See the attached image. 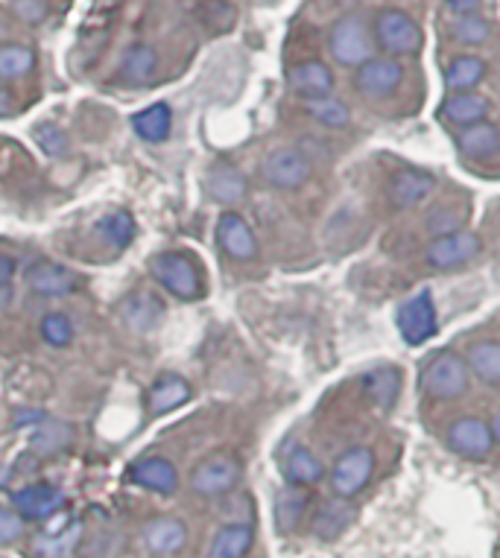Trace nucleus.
Returning <instances> with one entry per match:
<instances>
[{"label": "nucleus", "mask_w": 500, "mask_h": 558, "mask_svg": "<svg viewBox=\"0 0 500 558\" xmlns=\"http://www.w3.org/2000/svg\"><path fill=\"white\" fill-rule=\"evenodd\" d=\"M144 544L155 556H176L185 544H188V526L179 518H153L144 526Z\"/></svg>", "instance_id": "obj_15"}, {"label": "nucleus", "mask_w": 500, "mask_h": 558, "mask_svg": "<svg viewBox=\"0 0 500 558\" xmlns=\"http://www.w3.org/2000/svg\"><path fill=\"white\" fill-rule=\"evenodd\" d=\"M480 3H483V0H445V6H448L457 18H462V15H474V12L480 9Z\"/></svg>", "instance_id": "obj_45"}, {"label": "nucleus", "mask_w": 500, "mask_h": 558, "mask_svg": "<svg viewBox=\"0 0 500 558\" xmlns=\"http://www.w3.org/2000/svg\"><path fill=\"white\" fill-rule=\"evenodd\" d=\"M404 82V65L392 56H375L369 59L366 65L357 68V76H354V85L360 94L372 97V100H381V97H389L401 88Z\"/></svg>", "instance_id": "obj_11"}, {"label": "nucleus", "mask_w": 500, "mask_h": 558, "mask_svg": "<svg viewBox=\"0 0 500 558\" xmlns=\"http://www.w3.org/2000/svg\"><path fill=\"white\" fill-rule=\"evenodd\" d=\"M483 76H486V62L480 56H457L445 68V85H448V91L462 94V91H471L474 85H480Z\"/></svg>", "instance_id": "obj_33"}, {"label": "nucleus", "mask_w": 500, "mask_h": 558, "mask_svg": "<svg viewBox=\"0 0 500 558\" xmlns=\"http://www.w3.org/2000/svg\"><path fill=\"white\" fill-rule=\"evenodd\" d=\"M308 512V494L296 485L284 488L275 500V523L281 532H293Z\"/></svg>", "instance_id": "obj_34"}, {"label": "nucleus", "mask_w": 500, "mask_h": 558, "mask_svg": "<svg viewBox=\"0 0 500 558\" xmlns=\"http://www.w3.org/2000/svg\"><path fill=\"white\" fill-rule=\"evenodd\" d=\"M12 272H15V263L9 255H0V290L12 281Z\"/></svg>", "instance_id": "obj_46"}, {"label": "nucleus", "mask_w": 500, "mask_h": 558, "mask_svg": "<svg viewBox=\"0 0 500 558\" xmlns=\"http://www.w3.org/2000/svg\"><path fill=\"white\" fill-rule=\"evenodd\" d=\"M74 442V427L62 418H44L39 421L33 439H30V447L39 453V456H56L62 453L65 447Z\"/></svg>", "instance_id": "obj_30"}, {"label": "nucleus", "mask_w": 500, "mask_h": 558, "mask_svg": "<svg viewBox=\"0 0 500 558\" xmlns=\"http://www.w3.org/2000/svg\"><path fill=\"white\" fill-rule=\"evenodd\" d=\"M155 68H158V53H155L153 47L150 44H132L123 53L120 76L129 85H147L155 76Z\"/></svg>", "instance_id": "obj_32"}, {"label": "nucleus", "mask_w": 500, "mask_h": 558, "mask_svg": "<svg viewBox=\"0 0 500 558\" xmlns=\"http://www.w3.org/2000/svg\"><path fill=\"white\" fill-rule=\"evenodd\" d=\"M208 193L217 202H223V205H237V202L246 199L249 182H246V176L237 167H231V164H214L208 170Z\"/></svg>", "instance_id": "obj_24"}, {"label": "nucleus", "mask_w": 500, "mask_h": 558, "mask_svg": "<svg viewBox=\"0 0 500 558\" xmlns=\"http://www.w3.org/2000/svg\"><path fill=\"white\" fill-rule=\"evenodd\" d=\"M82 538V523L74 521L56 532H41L33 538V556L36 558H71Z\"/></svg>", "instance_id": "obj_25"}, {"label": "nucleus", "mask_w": 500, "mask_h": 558, "mask_svg": "<svg viewBox=\"0 0 500 558\" xmlns=\"http://www.w3.org/2000/svg\"><path fill=\"white\" fill-rule=\"evenodd\" d=\"M305 109H308V114L316 123H322V126H328V129H346L348 120H351L348 106L343 100H337V97L305 100Z\"/></svg>", "instance_id": "obj_35"}, {"label": "nucleus", "mask_w": 500, "mask_h": 558, "mask_svg": "<svg viewBox=\"0 0 500 558\" xmlns=\"http://www.w3.org/2000/svg\"><path fill=\"white\" fill-rule=\"evenodd\" d=\"M442 117L448 123H454L457 129H465V126H474V123H483L489 112H492V103L489 97L483 94H474V91H462V94H451L445 103H442Z\"/></svg>", "instance_id": "obj_22"}, {"label": "nucleus", "mask_w": 500, "mask_h": 558, "mask_svg": "<svg viewBox=\"0 0 500 558\" xmlns=\"http://www.w3.org/2000/svg\"><path fill=\"white\" fill-rule=\"evenodd\" d=\"M433 187H436V179L427 170H416V167L398 170L389 182V202L398 211L416 208L419 202H424L433 193Z\"/></svg>", "instance_id": "obj_13"}, {"label": "nucleus", "mask_w": 500, "mask_h": 558, "mask_svg": "<svg viewBox=\"0 0 500 558\" xmlns=\"http://www.w3.org/2000/svg\"><path fill=\"white\" fill-rule=\"evenodd\" d=\"M448 447L454 453H460L465 459H486L495 447V436L489 421L477 418V415H462L451 427H448Z\"/></svg>", "instance_id": "obj_10"}, {"label": "nucleus", "mask_w": 500, "mask_h": 558, "mask_svg": "<svg viewBox=\"0 0 500 558\" xmlns=\"http://www.w3.org/2000/svg\"><path fill=\"white\" fill-rule=\"evenodd\" d=\"M290 85L296 94H302L305 100H319V97H331L334 91V74L325 62L319 59H308V62H299L293 71H290Z\"/></svg>", "instance_id": "obj_19"}, {"label": "nucleus", "mask_w": 500, "mask_h": 558, "mask_svg": "<svg viewBox=\"0 0 500 558\" xmlns=\"http://www.w3.org/2000/svg\"><path fill=\"white\" fill-rule=\"evenodd\" d=\"M132 129L141 141L147 144H161L170 138V129H173V112L167 103H153L147 106L144 112H138L132 117Z\"/></svg>", "instance_id": "obj_28"}, {"label": "nucleus", "mask_w": 500, "mask_h": 558, "mask_svg": "<svg viewBox=\"0 0 500 558\" xmlns=\"http://www.w3.org/2000/svg\"><path fill=\"white\" fill-rule=\"evenodd\" d=\"M395 325L398 334L407 345H424L430 336L436 334V304H433V293L422 290L416 296H410L395 313Z\"/></svg>", "instance_id": "obj_7"}, {"label": "nucleus", "mask_w": 500, "mask_h": 558, "mask_svg": "<svg viewBox=\"0 0 500 558\" xmlns=\"http://www.w3.org/2000/svg\"><path fill=\"white\" fill-rule=\"evenodd\" d=\"M150 272L170 296L182 298V301H193V298L202 296V272H199L196 261L182 252L155 255L150 261Z\"/></svg>", "instance_id": "obj_3"}, {"label": "nucleus", "mask_w": 500, "mask_h": 558, "mask_svg": "<svg viewBox=\"0 0 500 558\" xmlns=\"http://www.w3.org/2000/svg\"><path fill=\"white\" fill-rule=\"evenodd\" d=\"M454 36L460 44H468V47H477V44H483L486 38L492 36V24L483 18V15H462L457 18V27H454Z\"/></svg>", "instance_id": "obj_40"}, {"label": "nucleus", "mask_w": 500, "mask_h": 558, "mask_svg": "<svg viewBox=\"0 0 500 558\" xmlns=\"http://www.w3.org/2000/svg\"><path fill=\"white\" fill-rule=\"evenodd\" d=\"M97 231L103 234V240H106L109 246L123 249V246H129L132 237H135V220H132L129 211H112V214H106V217L100 220Z\"/></svg>", "instance_id": "obj_37"}, {"label": "nucleus", "mask_w": 500, "mask_h": 558, "mask_svg": "<svg viewBox=\"0 0 500 558\" xmlns=\"http://www.w3.org/2000/svg\"><path fill=\"white\" fill-rule=\"evenodd\" d=\"M363 392L366 398L381 407V410H392L398 395H401V372L398 369H372L363 377Z\"/></svg>", "instance_id": "obj_29"}, {"label": "nucleus", "mask_w": 500, "mask_h": 558, "mask_svg": "<svg viewBox=\"0 0 500 558\" xmlns=\"http://www.w3.org/2000/svg\"><path fill=\"white\" fill-rule=\"evenodd\" d=\"M468 223V211L460 208V205H439L427 214V231L433 237H445V234H454V231H462Z\"/></svg>", "instance_id": "obj_38"}, {"label": "nucleus", "mask_w": 500, "mask_h": 558, "mask_svg": "<svg viewBox=\"0 0 500 558\" xmlns=\"http://www.w3.org/2000/svg\"><path fill=\"white\" fill-rule=\"evenodd\" d=\"M129 477L138 485L150 488L155 494H173L179 488V474L173 468L170 459L164 456H147V459H138L132 468H129Z\"/></svg>", "instance_id": "obj_20"}, {"label": "nucleus", "mask_w": 500, "mask_h": 558, "mask_svg": "<svg viewBox=\"0 0 500 558\" xmlns=\"http://www.w3.org/2000/svg\"><path fill=\"white\" fill-rule=\"evenodd\" d=\"M24 535V518L15 509H3L0 506V547L15 544Z\"/></svg>", "instance_id": "obj_43"}, {"label": "nucleus", "mask_w": 500, "mask_h": 558, "mask_svg": "<svg viewBox=\"0 0 500 558\" xmlns=\"http://www.w3.org/2000/svg\"><path fill=\"white\" fill-rule=\"evenodd\" d=\"M357 518V509L351 506V500H343V497H334V500H325L319 503L316 515H313V535L322 538V541H334L346 532L348 526Z\"/></svg>", "instance_id": "obj_17"}, {"label": "nucleus", "mask_w": 500, "mask_h": 558, "mask_svg": "<svg viewBox=\"0 0 500 558\" xmlns=\"http://www.w3.org/2000/svg\"><path fill=\"white\" fill-rule=\"evenodd\" d=\"M372 36H375V44H381L389 56H410L422 47V27L413 21L410 12L404 9H381L375 15V27H372Z\"/></svg>", "instance_id": "obj_4"}, {"label": "nucleus", "mask_w": 500, "mask_h": 558, "mask_svg": "<svg viewBox=\"0 0 500 558\" xmlns=\"http://www.w3.org/2000/svg\"><path fill=\"white\" fill-rule=\"evenodd\" d=\"M12 112H15V97L6 88H0V117H9Z\"/></svg>", "instance_id": "obj_47"}, {"label": "nucleus", "mask_w": 500, "mask_h": 558, "mask_svg": "<svg viewBox=\"0 0 500 558\" xmlns=\"http://www.w3.org/2000/svg\"><path fill=\"white\" fill-rule=\"evenodd\" d=\"M36 68V53L21 44H0V79H18Z\"/></svg>", "instance_id": "obj_36"}, {"label": "nucleus", "mask_w": 500, "mask_h": 558, "mask_svg": "<svg viewBox=\"0 0 500 558\" xmlns=\"http://www.w3.org/2000/svg\"><path fill=\"white\" fill-rule=\"evenodd\" d=\"M252 541H255L252 526H246V523L223 526V529L214 535V541H211L208 558H243L252 550Z\"/></svg>", "instance_id": "obj_31"}, {"label": "nucleus", "mask_w": 500, "mask_h": 558, "mask_svg": "<svg viewBox=\"0 0 500 558\" xmlns=\"http://www.w3.org/2000/svg\"><path fill=\"white\" fill-rule=\"evenodd\" d=\"M15 372L27 380V383H24V401H27V404L39 401V398H50V389H53L50 374L41 372V369H33V366H18Z\"/></svg>", "instance_id": "obj_41"}, {"label": "nucleus", "mask_w": 500, "mask_h": 558, "mask_svg": "<svg viewBox=\"0 0 500 558\" xmlns=\"http://www.w3.org/2000/svg\"><path fill=\"white\" fill-rule=\"evenodd\" d=\"M193 389L191 383L179 374H167L161 380H155L147 392V410L150 415H167V412L179 410L182 404L191 401Z\"/></svg>", "instance_id": "obj_21"}, {"label": "nucleus", "mask_w": 500, "mask_h": 558, "mask_svg": "<svg viewBox=\"0 0 500 558\" xmlns=\"http://www.w3.org/2000/svg\"><path fill=\"white\" fill-rule=\"evenodd\" d=\"M27 284L39 296H68L77 287V278L68 266L53 261H39L27 269Z\"/></svg>", "instance_id": "obj_18"}, {"label": "nucleus", "mask_w": 500, "mask_h": 558, "mask_svg": "<svg viewBox=\"0 0 500 558\" xmlns=\"http://www.w3.org/2000/svg\"><path fill=\"white\" fill-rule=\"evenodd\" d=\"M281 471H284V480L290 485H296V488L319 483V480L325 477V468H322L319 456H316L313 450H308V447H293V450L284 456Z\"/></svg>", "instance_id": "obj_26"}, {"label": "nucleus", "mask_w": 500, "mask_h": 558, "mask_svg": "<svg viewBox=\"0 0 500 558\" xmlns=\"http://www.w3.org/2000/svg\"><path fill=\"white\" fill-rule=\"evenodd\" d=\"M328 50L331 56L346 65V68H360L369 59H375V36L369 24L360 15H346L331 27L328 36Z\"/></svg>", "instance_id": "obj_2"}, {"label": "nucleus", "mask_w": 500, "mask_h": 558, "mask_svg": "<svg viewBox=\"0 0 500 558\" xmlns=\"http://www.w3.org/2000/svg\"><path fill=\"white\" fill-rule=\"evenodd\" d=\"M457 149H460L465 158H492L500 152V126L483 120V123H474V126H465L457 132Z\"/></svg>", "instance_id": "obj_23"}, {"label": "nucleus", "mask_w": 500, "mask_h": 558, "mask_svg": "<svg viewBox=\"0 0 500 558\" xmlns=\"http://www.w3.org/2000/svg\"><path fill=\"white\" fill-rule=\"evenodd\" d=\"M471 386V369L454 348L436 351L422 369V392L433 401H457Z\"/></svg>", "instance_id": "obj_1"}, {"label": "nucleus", "mask_w": 500, "mask_h": 558, "mask_svg": "<svg viewBox=\"0 0 500 558\" xmlns=\"http://www.w3.org/2000/svg\"><path fill=\"white\" fill-rule=\"evenodd\" d=\"M41 336H44L47 345L65 348V345L74 342V325H71V319L65 313H47L41 319Z\"/></svg>", "instance_id": "obj_39"}, {"label": "nucleus", "mask_w": 500, "mask_h": 558, "mask_svg": "<svg viewBox=\"0 0 500 558\" xmlns=\"http://www.w3.org/2000/svg\"><path fill=\"white\" fill-rule=\"evenodd\" d=\"M120 316H123V322L135 334H150V331H155L161 325V319H164V304L158 301V296L141 290V293H132V296L123 298Z\"/></svg>", "instance_id": "obj_16"}, {"label": "nucleus", "mask_w": 500, "mask_h": 558, "mask_svg": "<svg viewBox=\"0 0 500 558\" xmlns=\"http://www.w3.org/2000/svg\"><path fill=\"white\" fill-rule=\"evenodd\" d=\"M489 427H492V436H495V445H500V412L489 421Z\"/></svg>", "instance_id": "obj_48"}, {"label": "nucleus", "mask_w": 500, "mask_h": 558, "mask_svg": "<svg viewBox=\"0 0 500 558\" xmlns=\"http://www.w3.org/2000/svg\"><path fill=\"white\" fill-rule=\"evenodd\" d=\"M483 252V240L480 234L462 228L445 237H433L430 246L424 249V261L433 269H460L465 263H471Z\"/></svg>", "instance_id": "obj_6"}, {"label": "nucleus", "mask_w": 500, "mask_h": 558, "mask_svg": "<svg viewBox=\"0 0 500 558\" xmlns=\"http://www.w3.org/2000/svg\"><path fill=\"white\" fill-rule=\"evenodd\" d=\"M12 9L18 18L30 21V24H39L47 15V0H12Z\"/></svg>", "instance_id": "obj_44"}, {"label": "nucleus", "mask_w": 500, "mask_h": 558, "mask_svg": "<svg viewBox=\"0 0 500 558\" xmlns=\"http://www.w3.org/2000/svg\"><path fill=\"white\" fill-rule=\"evenodd\" d=\"M217 240L223 246V252L234 258V261H252L258 255V240L252 234L249 223L234 214V211H226L217 223Z\"/></svg>", "instance_id": "obj_14"}, {"label": "nucleus", "mask_w": 500, "mask_h": 558, "mask_svg": "<svg viewBox=\"0 0 500 558\" xmlns=\"http://www.w3.org/2000/svg\"><path fill=\"white\" fill-rule=\"evenodd\" d=\"M465 363L471 369V377L483 380L486 386L500 389V342L498 339H483L474 342L465 354Z\"/></svg>", "instance_id": "obj_27"}, {"label": "nucleus", "mask_w": 500, "mask_h": 558, "mask_svg": "<svg viewBox=\"0 0 500 558\" xmlns=\"http://www.w3.org/2000/svg\"><path fill=\"white\" fill-rule=\"evenodd\" d=\"M240 483V462L229 453H214L193 468L191 485L202 497H223Z\"/></svg>", "instance_id": "obj_8"}, {"label": "nucleus", "mask_w": 500, "mask_h": 558, "mask_svg": "<svg viewBox=\"0 0 500 558\" xmlns=\"http://www.w3.org/2000/svg\"><path fill=\"white\" fill-rule=\"evenodd\" d=\"M12 506L24 521H47L65 506V494L50 483L24 485L12 494Z\"/></svg>", "instance_id": "obj_12"}, {"label": "nucleus", "mask_w": 500, "mask_h": 558, "mask_svg": "<svg viewBox=\"0 0 500 558\" xmlns=\"http://www.w3.org/2000/svg\"><path fill=\"white\" fill-rule=\"evenodd\" d=\"M264 179L278 190H299L310 179V158L296 147L272 149L264 158Z\"/></svg>", "instance_id": "obj_9"}, {"label": "nucleus", "mask_w": 500, "mask_h": 558, "mask_svg": "<svg viewBox=\"0 0 500 558\" xmlns=\"http://www.w3.org/2000/svg\"><path fill=\"white\" fill-rule=\"evenodd\" d=\"M33 135H36L39 147L44 149L47 155H65V152H68V135H65V129L56 126V123H39V126L33 129Z\"/></svg>", "instance_id": "obj_42"}, {"label": "nucleus", "mask_w": 500, "mask_h": 558, "mask_svg": "<svg viewBox=\"0 0 500 558\" xmlns=\"http://www.w3.org/2000/svg\"><path fill=\"white\" fill-rule=\"evenodd\" d=\"M375 474V453L369 447H351L343 456H337L331 468V488L337 497L351 500L357 497Z\"/></svg>", "instance_id": "obj_5"}]
</instances>
